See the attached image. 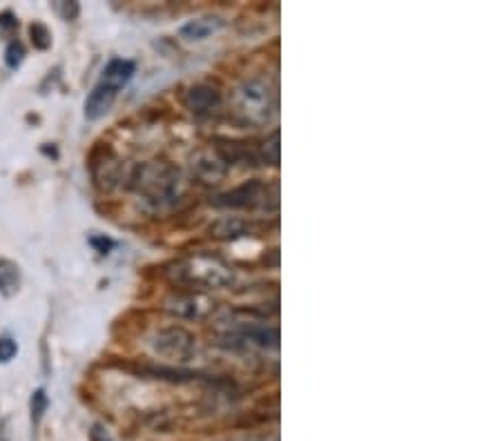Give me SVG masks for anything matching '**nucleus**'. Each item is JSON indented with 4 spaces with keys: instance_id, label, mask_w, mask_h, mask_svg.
Instances as JSON below:
<instances>
[{
    "instance_id": "f257e3e1",
    "label": "nucleus",
    "mask_w": 502,
    "mask_h": 441,
    "mask_svg": "<svg viewBox=\"0 0 502 441\" xmlns=\"http://www.w3.org/2000/svg\"><path fill=\"white\" fill-rule=\"evenodd\" d=\"M166 275L174 285L183 288L186 293L199 294L201 290L226 288L235 281L232 268L219 257H213V254H195V257L173 263Z\"/></svg>"
},
{
    "instance_id": "f03ea898",
    "label": "nucleus",
    "mask_w": 502,
    "mask_h": 441,
    "mask_svg": "<svg viewBox=\"0 0 502 441\" xmlns=\"http://www.w3.org/2000/svg\"><path fill=\"white\" fill-rule=\"evenodd\" d=\"M235 112L244 121L263 125L277 114V94L263 78H250L235 92Z\"/></svg>"
},
{
    "instance_id": "7ed1b4c3",
    "label": "nucleus",
    "mask_w": 502,
    "mask_h": 441,
    "mask_svg": "<svg viewBox=\"0 0 502 441\" xmlns=\"http://www.w3.org/2000/svg\"><path fill=\"white\" fill-rule=\"evenodd\" d=\"M132 185L143 194L148 201L166 203L179 194V172L167 163H145L136 167Z\"/></svg>"
},
{
    "instance_id": "20e7f679",
    "label": "nucleus",
    "mask_w": 502,
    "mask_h": 441,
    "mask_svg": "<svg viewBox=\"0 0 502 441\" xmlns=\"http://www.w3.org/2000/svg\"><path fill=\"white\" fill-rule=\"evenodd\" d=\"M271 198L277 201V189L271 194V188L263 180L253 179L228 189V192L217 194V196L210 198V203L219 210H257V207L268 210Z\"/></svg>"
},
{
    "instance_id": "39448f33",
    "label": "nucleus",
    "mask_w": 502,
    "mask_h": 441,
    "mask_svg": "<svg viewBox=\"0 0 502 441\" xmlns=\"http://www.w3.org/2000/svg\"><path fill=\"white\" fill-rule=\"evenodd\" d=\"M152 350L173 365L186 364L197 355V337L182 325H170L154 334Z\"/></svg>"
},
{
    "instance_id": "423d86ee",
    "label": "nucleus",
    "mask_w": 502,
    "mask_h": 441,
    "mask_svg": "<svg viewBox=\"0 0 502 441\" xmlns=\"http://www.w3.org/2000/svg\"><path fill=\"white\" fill-rule=\"evenodd\" d=\"M223 346L231 348V350H277L279 348V330L268 328V325H257V324H239V328L232 330V333L223 334L222 337Z\"/></svg>"
},
{
    "instance_id": "0eeeda50",
    "label": "nucleus",
    "mask_w": 502,
    "mask_h": 441,
    "mask_svg": "<svg viewBox=\"0 0 502 441\" xmlns=\"http://www.w3.org/2000/svg\"><path fill=\"white\" fill-rule=\"evenodd\" d=\"M90 172L101 192H112L121 180V161L112 152V148L99 143L90 154Z\"/></svg>"
},
{
    "instance_id": "6e6552de",
    "label": "nucleus",
    "mask_w": 502,
    "mask_h": 441,
    "mask_svg": "<svg viewBox=\"0 0 502 441\" xmlns=\"http://www.w3.org/2000/svg\"><path fill=\"white\" fill-rule=\"evenodd\" d=\"M192 174L206 185H215V183H222L228 174V163L219 156L215 149H199V152L192 156Z\"/></svg>"
},
{
    "instance_id": "1a4fd4ad",
    "label": "nucleus",
    "mask_w": 502,
    "mask_h": 441,
    "mask_svg": "<svg viewBox=\"0 0 502 441\" xmlns=\"http://www.w3.org/2000/svg\"><path fill=\"white\" fill-rule=\"evenodd\" d=\"M166 310L177 317H183V319H201L210 310V303L199 293H183L167 299Z\"/></svg>"
},
{
    "instance_id": "9d476101",
    "label": "nucleus",
    "mask_w": 502,
    "mask_h": 441,
    "mask_svg": "<svg viewBox=\"0 0 502 441\" xmlns=\"http://www.w3.org/2000/svg\"><path fill=\"white\" fill-rule=\"evenodd\" d=\"M136 374L145 379H158V381H170V383H188L199 379L201 374L195 370L182 368V365H157V364H143L136 368Z\"/></svg>"
},
{
    "instance_id": "9b49d317",
    "label": "nucleus",
    "mask_w": 502,
    "mask_h": 441,
    "mask_svg": "<svg viewBox=\"0 0 502 441\" xmlns=\"http://www.w3.org/2000/svg\"><path fill=\"white\" fill-rule=\"evenodd\" d=\"M223 28V20L219 16H201V19L188 20L182 29H179V36L188 43H199L206 38L215 36L219 29Z\"/></svg>"
},
{
    "instance_id": "f8f14e48",
    "label": "nucleus",
    "mask_w": 502,
    "mask_h": 441,
    "mask_svg": "<svg viewBox=\"0 0 502 441\" xmlns=\"http://www.w3.org/2000/svg\"><path fill=\"white\" fill-rule=\"evenodd\" d=\"M117 90H112V87L108 85H96L94 90L90 92V96H87L85 100V116L90 118V121H96V118L105 116V114L112 109L114 100H117Z\"/></svg>"
},
{
    "instance_id": "ddd939ff",
    "label": "nucleus",
    "mask_w": 502,
    "mask_h": 441,
    "mask_svg": "<svg viewBox=\"0 0 502 441\" xmlns=\"http://www.w3.org/2000/svg\"><path fill=\"white\" fill-rule=\"evenodd\" d=\"M134 69L136 65L132 63V60H126V59H112L108 65H105L103 69V76H101V85H108L112 87V90H121V87H126L127 83H130V78L134 76Z\"/></svg>"
},
{
    "instance_id": "4468645a",
    "label": "nucleus",
    "mask_w": 502,
    "mask_h": 441,
    "mask_svg": "<svg viewBox=\"0 0 502 441\" xmlns=\"http://www.w3.org/2000/svg\"><path fill=\"white\" fill-rule=\"evenodd\" d=\"M250 232H253V223L239 219V216H223L210 228V235L222 241H237L241 237H248Z\"/></svg>"
},
{
    "instance_id": "2eb2a0df",
    "label": "nucleus",
    "mask_w": 502,
    "mask_h": 441,
    "mask_svg": "<svg viewBox=\"0 0 502 441\" xmlns=\"http://www.w3.org/2000/svg\"><path fill=\"white\" fill-rule=\"evenodd\" d=\"M219 100H222V94L213 85H195L188 90L186 108L195 114H204L217 108Z\"/></svg>"
},
{
    "instance_id": "dca6fc26",
    "label": "nucleus",
    "mask_w": 502,
    "mask_h": 441,
    "mask_svg": "<svg viewBox=\"0 0 502 441\" xmlns=\"http://www.w3.org/2000/svg\"><path fill=\"white\" fill-rule=\"evenodd\" d=\"M20 268L19 263L10 261V259H0V294L3 297H14L20 290Z\"/></svg>"
},
{
    "instance_id": "f3484780",
    "label": "nucleus",
    "mask_w": 502,
    "mask_h": 441,
    "mask_svg": "<svg viewBox=\"0 0 502 441\" xmlns=\"http://www.w3.org/2000/svg\"><path fill=\"white\" fill-rule=\"evenodd\" d=\"M259 158L268 165L277 167L281 161V148H279V130H275L272 134H268L266 139L259 145Z\"/></svg>"
},
{
    "instance_id": "a211bd4d",
    "label": "nucleus",
    "mask_w": 502,
    "mask_h": 441,
    "mask_svg": "<svg viewBox=\"0 0 502 441\" xmlns=\"http://www.w3.org/2000/svg\"><path fill=\"white\" fill-rule=\"evenodd\" d=\"M29 36H32V45L36 47V50H47V47L52 45L50 29L43 23H34L32 28H29Z\"/></svg>"
},
{
    "instance_id": "6ab92c4d",
    "label": "nucleus",
    "mask_w": 502,
    "mask_h": 441,
    "mask_svg": "<svg viewBox=\"0 0 502 441\" xmlns=\"http://www.w3.org/2000/svg\"><path fill=\"white\" fill-rule=\"evenodd\" d=\"M29 410H32V421L38 426V423H41V419H43V414H45V410H47V395H45V390H43V388H38V390L32 395V401H29Z\"/></svg>"
},
{
    "instance_id": "aec40b11",
    "label": "nucleus",
    "mask_w": 502,
    "mask_h": 441,
    "mask_svg": "<svg viewBox=\"0 0 502 441\" xmlns=\"http://www.w3.org/2000/svg\"><path fill=\"white\" fill-rule=\"evenodd\" d=\"M23 59H25V47L20 45L19 41H12L10 47H7V52H5L7 68L16 69L20 63H23Z\"/></svg>"
},
{
    "instance_id": "412c9836",
    "label": "nucleus",
    "mask_w": 502,
    "mask_h": 441,
    "mask_svg": "<svg viewBox=\"0 0 502 441\" xmlns=\"http://www.w3.org/2000/svg\"><path fill=\"white\" fill-rule=\"evenodd\" d=\"M16 352H19V346H16L14 339H0V364L14 359Z\"/></svg>"
},
{
    "instance_id": "4be33fe9",
    "label": "nucleus",
    "mask_w": 502,
    "mask_h": 441,
    "mask_svg": "<svg viewBox=\"0 0 502 441\" xmlns=\"http://www.w3.org/2000/svg\"><path fill=\"white\" fill-rule=\"evenodd\" d=\"M56 12H59L61 16H63L65 20H74L78 16V12H81V7H78V3H56Z\"/></svg>"
},
{
    "instance_id": "5701e85b",
    "label": "nucleus",
    "mask_w": 502,
    "mask_h": 441,
    "mask_svg": "<svg viewBox=\"0 0 502 441\" xmlns=\"http://www.w3.org/2000/svg\"><path fill=\"white\" fill-rule=\"evenodd\" d=\"M90 439L92 441H112L109 439V435H108V430H105L101 423H96L94 428H92V432H90Z\"/></svg>"
},
{
    "instance_id": "b1692460",
    "label": "nucleus",
    "mask_w": 502,
    "mask_h": 441,
    "mask_svg": "<svg viewBox=\"0 0 502 441\" xmlns=\"http://www.w3.org/2000/svg\"><path fill=\"white\" fill-rule=\"evenodd\" d=\"M92 245H96V248L101 250V254H108V250L112 248V241L109 239H92Z\"/></svg>"
}]
</instances>
